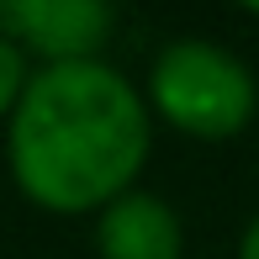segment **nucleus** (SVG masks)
<instances>
[{"label":"nucleus","instance_id":"f257e3e1","mask_svg":"<svg viewBox=\"0 0 259 259\" xmlns=\"http://www.w3.org/2000/svg\"><path fill=\"white\" fill-rule=\"evenodd\" d=\"M154 111L143 85L106 58L32 69L6 122V164L16 191L48 217H96L138 191L154 154Z\"/></svg>","mask_w":259,"mask_h":259},{"label":"nucleus","instance_id":"f03ea898","mask_svg":"<svg viewBox=\"0 0 259 259\" xmlns=\"http://www.w3.org/2000/svg\"><path fill=\"white\" fill-rule=\"evenodd\" d=\"M143 101L169 133L196 143H228L259 116V74L249 58L211 37H175L148 64Z\"/></svg>","mask_w":259,"mask_h":259},{"label":"nucleus","instance_id":"7ed1b4c3","mask_svg":"<svg viewBox=\"0 0 259 259\" xmlns=\"http://www.w3.org/2000/svg\"><path fill=\"white\" fill-rule=\"evenodd\" d=\"M116 0H0V37L16 42L32 69L106 58Z\"/></svg>","mask_w":259,"mask_h":259},{"label":"nucleus","instance_id":"20e7f679","mask_svg":"<svg viewBox=\"0 0 259 259\" xmlns=\"http://www.w3.org/2000/svg\"><path fill=\"white\" fill-rule=\"evenodd\" d=\"M96 254L101 259H180L185 254V222L169 196L159 191H127L106 211H96Z\"/></svg>","mask_w":259,"mask_h":259},{"label":"nucleus","instance_id":"39448f33","mask_svg":"<svg viewBox=\"0 0 259 259\" xmlns=\"http://www.w3.org/2000/svg\"><path fill=\"white\" fill-rule=\"evenodd\" d=\"M27 79H32V58L21 53L16 42L0 37V133H6V122H11V111H16Z\"/></svg>","mask_w":259,"mask_h":259},{"label":"nucleus","instance_id":"423d86ee","mask_svg":"<svg viewBox=\"0 0 259 259\" xmlns=\"http://www.w3.org/2000/svg\"><path fill=\"white\" fill-rule=\"evenodd\" d=\"M238 259H259V211L249 217V228L238 233Z\"/></svg>","mask_w":259,"mask_h":259},{"label":"nucleus","instance_id":"0eeeda50","mask_svg":"<svg viewBox=\"0 0 259 259\" xmlns=\"http://www.w3.org/2000/svg\"><path fill=\"white\" fill-rule=\"evenodd\" d=\"M238 11H249V16H259V0H233Z\"/></svg>","mask_w":259,"mask_h":259}]
</instances>
